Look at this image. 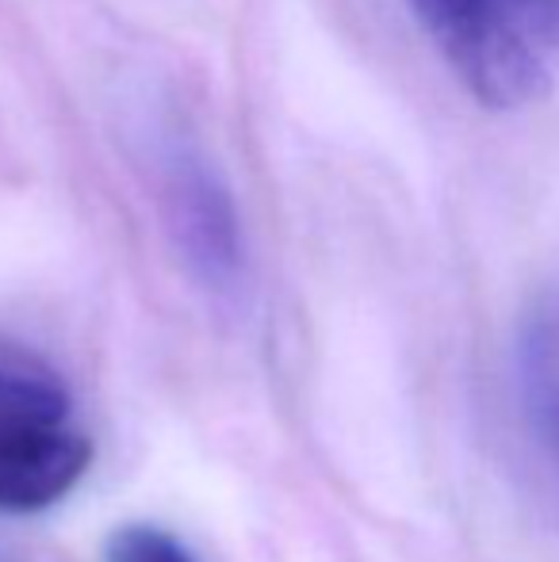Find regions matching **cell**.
Returning a JSON list of instances; mask_svg holds the SVG:
<instances>
[{"label": "cell", "mask_w": 559, "mask_h": 562, "mask_svg": "<svg viewBox=\"0 0 559 562\" xmlns=\"http://www.w3.org/2000/svg\"><path fill=\"white\" fill-rule=\"evenodd\" d=\"M460 85L494 112L545 97L559 58V0H406Z\"/></svg>", "instance_id": "obj_1"}, {"label": "cell", "mask_w": 559, "mask_h": 562, "mask_svg": "<svg viewBox=\"0 0 559 562\" xmlns=\"http://www.w3.org/2000/svg\"><path fill=\"white\" fill-rule=\"evenodd\" d=\"M69 391L43 360L0 345V513L58 505L92 463Z\"/></svg>", "instance_id": "obj_2"}, {"label": "cell", "mask_w": 559, "mask_h": 562, "mask_svg": "<svg viewBox=\"0 0 559 562\" xmlns=\"http://www.w3.org/2000/svg\"><path fill=\"white\" fill-rule=\"evenodd\" d=\"M165 218L192 272L211 291H234L242 280V229L223 180L192 154L165 165Z\"/></svg>", "instance_id": "obj_3"}, {"label": "cell", "mask_w": 559, "mask_h": 562, "mask_svg": "<svg viewBox=\"0 0 559 562\" xmlns=\"http://www.w3.org/2000/svg\"><path fill=\"white\" fill-rule=\"evenodd\" d=\"M522 386L533 425L559 467V303H540L525 322Z\"/></svg>", "instance_id": "obj_4"}, {"label": "cell", "mask_w": 559, "mask_h": 562, "mask_svg": "<svg viewBox=\"0 0 559 562\" xmlns=\"http://www.w3.org/2000/svg\"><path fill=\"white\" fill-rule=\"evenodd\" d=\"M104 562H195V555L157 525H123L108 536Z\"/></svg>", "instance_id": "obj_5"}]
</instances>
